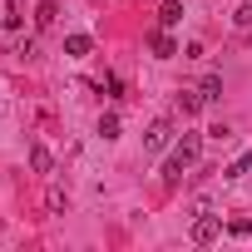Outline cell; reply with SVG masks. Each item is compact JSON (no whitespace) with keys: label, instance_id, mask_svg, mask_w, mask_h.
Segmentation results:
<instances>
[{"label":"cell","instance_id":"cell-12","mask_svg":"<svg viewBox=\"0 0 252 252\" xmlns=\"http://www.w3.org/2000/svg\"><path fill=\"white\" fill-rule=\"evenodd\" d=\"M198 89H203V99H208V104H213V99H222V79H218V74H208Z\"/></svg>","mask_w":252,"mask_h":252},{"label":"cell","instance_id":"cell-4","mask_svg":"<svg viewBox=\"0 0 252 252\" xmlns=\"http://www.w3.org/2000/svg\"><path fill=\"white\" fill-rule=\"evenodd\" d=\"M149 50H154V55H158V60H173V55H178V40H173V35H168V30H158V35H154V40H149Z\"/></svg>","mask_w":252,"mask_h":252},{"label":"cell","instance_id":"cell-13","mask_svg":"<svg viewBox=\"0 0 252 252\" xmlns=\"http://www.w3.org/2000/svg\"><path fill=\"white\" fill-rule=\"evenodd\" d=\"M99 139H104V144H109V139H119V119H114V114H104V119H99Z\"/></svg>","mask_w":252,"mask_h":252},{"label":"cell","instance_id":"cell-11","mask_svg":"<svg viewBox=\"0 0 252 252\" xmlns=\"http://www.w3.org/2000/svg\"><path fill=\"white\" fill-rule=\"evenodd\" d=\"M247 168H252V154H242V158H232V163L222 168V178H227V183H237V178H242Z\"/></svg>","mask_w":252,"mask_h":252},{"label":"cell","instance_id":"cell-5","mask_svg":"<svg viewBox=\"0 0 252 252\" xmlns=\"http://www.w3.org/2000/svg\"><path fill=\"white\" fill-rule=\"evenodd\" d=\"M198 149H203V139H198V134H183V139L173 144V154H178L183 163H198Z\"/></svg>","mask_w":252,"mask_h":252},{"label":"cell","instance_id":"cell-14","mask_svg":"<svg viewBox=\"0 0 252 252\" xmlns=\"http://www.w3.org/2000/svg\"><path fill=\"white\" fill-rule=\"evenodd\" d=\"M45 208H50V213H64V193L50 188V193H45Z\"/></svg>","mask_w":252,"mask_h":252},{"label":"cell","instance_id":"cell-15","mask_svg":"<svg viewBox=\"0 0 252 252\" xmlns=\"http://www.w3.org/2000/svg\"><path fill=\"white\" fill-rule=\"evenodd\" d=\"M232 20H237V30H247V25H252V5H237V10H232Z\"/></svg>","mask_w":252,"mask_h":252},{"label":"cell","instance_id":"cell-6","mask_svg":"<svg viewBox=\"0 0 252 252\" xmlns=\"http://www.w3.org/2000/svg\"><path fill=\"white\" fill-rule=\"evenodd\" d=\"M183 173H188V163H183V158L173 154V158L163 163V188H178V183H183Z\"/></svg>","mask_w":252,"mask_h":252},{"label":"cell","instance_id":"cell-9","mask_svg":"<svg viewBox=\"0 0 252 252\" xmlns=\"http://www.w3.org/2000/svg\"><path fill=\"white\" fill-rule=\"evenodd\" d=\"M55 10H60V0H40V10H35V25H40V30H50V25H55Z\"/></svg>","mask_w":252,"mask_h":252},{"label":"cell","instance_id":"cell-1","mask_svg":"<svg viewBox=\"0 0 252 252\" xmlns=\"http://www.w3.org/2000/svg\"><path fill=\"white\" fill-rule=\"evenodd\" d=\"M218 232H222V218H218V213H208V208H203V213H198V218H193V232H188V237H193V242H198V247H208V242H213V237H218Z\"/></svg>","mask_w":252,"mask_h":252},{"label":"cell","instance_id":"cell-7","mask_svg":"<svg viewBox=\"0 0 252 252\" xmlns=\"http://www.w3.org/2000/svg\"><path fill=\"white\" fill-rule=\"evenodd\" d=\"M203 104H208L203 89H183V94H178V109H183V114H203Z\"/></svg>","mask_w":252,"mask_h":252},{"label":"cell","instance_id":"cell-2","mask_svg":"<svg viewBox=\"0 0 252 252\" xmlns=\"http://www.w3.org/2000/svg\"><path fill=\"white\" fill-rule=\"evenodd\" d=\"M168 144H173V119H154L149 134H144V149H149V154H163Z\"/></svg>","mask_w":252,"mask_h":252},{"label":"cell","instance_id":"cell-10","mask_svg":"<svg viewBox=\"0 0 252 252\" xmlns=\"http://www.w3.org/2000/svg\"><path fill=\"white\" fill-rule=\"evenodd\" d=\"M178 20H183V5H178V0H168V5L158 10V25H163V30H173Z\"/></svg>","mask_w":252,"mask_h":252},{"label":"cell","instance_id":"cell-16","mask_svg":"<svg viewBox=\"0 0 252 252\" xmlns=\"http://www.w3.org/2000/svg\"><path fill=\"white\" fill-rule=\"evenodd\" d=\"M0 30H5V20H0Z\"/></svg>","mask_w":252,"mask_h":252},{"label":"cell","instance_id":"cell-8","mask_svg":"<svg viewBox=\"0 0 252 252\" xmlns=\"http://www.w3.org/2000/svg\"><path fill=\"white\" fill-rule=\"evenodd\" d=\"M30 168H35V173H55V158H50V149H45V144H35V149H30Z\"/></svg>","mask_w":252,"mask_h":252},{"label":"cell","instance_id":"cell-3","mask_svg":"<svg viewBox=\"0 0 252 252\" xmlns=\"http://www.w3.org/2000/svg\"><path fill=\"white\" fill-rule=\"evenodd\" d=\"M89 50H94V35H84V30H79V35H64V55H69V60H84Z\"/></svg>","mask_w":252,"mask_h":252}]
</instances>
